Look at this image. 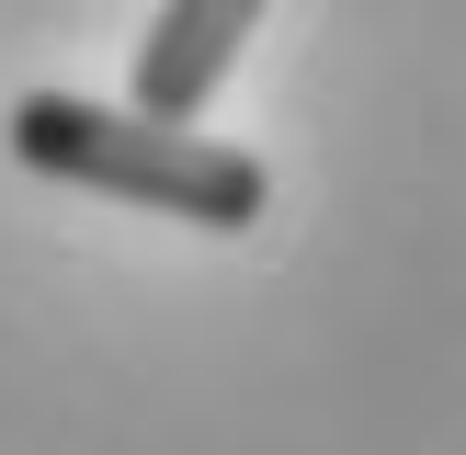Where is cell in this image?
<instances>
[{"mask_svg":"<svg viewBox=\"0 0 466 455\" xmlns=\"http://www.w3.org/2000/svg\"><path fill=\"white\" fill-rule=\"evenodd\" d=\"M12 159L46 182H80V194H114V205H148V217H182V228H262L273 205V171L262 148H228V136H194V126H159L137 103H91V91H23L12 103Z\"/></svg>","mask_w":466,"mask_h":455,"instance_id":"1","label":"cell"},{"mask_svg":"<svg viewBox=\"0 0 466 455\" xmlns=\"http://www.w3.org/2000/svg\"><path fill=\"white\" fill-rule=\"evenodd\" d=\"M262 12L273 0H159L148 35H137V114L194 126V114L228 91V68H239V46H250Z\"/></svg>","mask_w":466,"mask_h":455,"instance_id":"2","label":"cell"}]
</instances>
